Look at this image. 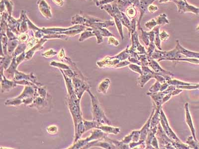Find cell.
I'll return each instance as SVG.
<instances>
[{"label":"cell","instance_id":"obj_1","mask_svg":"<svg viewBox=\"0 0 199 149\" xmlns=\"http://www.w3.org/2000/svg\"><path fill=\"white\" fill-rule=\"evenodd\" d=\"M141 67L142 74L140 75L138 78V83L141 88H142L145 84L149 82L150 80L153 78L160 82L161 84L167 82L165 79L160 74L156 73L153 70L149 69V66Z\"/></svg>","mask_w":199,"mask_h":149},{"label":"cell","instance_id":"obj_2","mask_svg":"<svg viewBox=\"0 0 199 149\" xmlns=\"http://www.w3.org/2000/svg\"><path fill=\"white\" fill-rule=\"evenodd\" d=\"M88 91L90 93V96L91 97L93 115H94V121H96L98 123H101L102 124L111 125V121L105 116V114L103 112V110L101 109V107L96 97L94 96L90 92V91L88 89Z\"/></svg>","mask_w":199,"mask_h":149},{"label":"cell","instance_id":"obj_3","mask_svg":"<svg viewBox=\"0 0 199 149\" xmlns=\"http://www.w3.org/2000/svg\"><path fill=\"white\" fill-rule=\"evenodd\" d=\"M151 58L153 59H158V62H160L162 60L170 61L173 59L182 58V55L181 54L179 53L176 48L169 51H162L161 50L155 49L153 53H152Z\"/></svg>","mask_w":199,"mask_h":149},{"label":"cell","instance_id":"obj_4","mask_svg":"<svg viewBox=\"0 0 199 149\" xmlns=\"http://www.w3.org/2000/svg\"><path fill=\"white\" fill-rule=\"evenodd\" d=\"M157 126V130L155 134V136L157 139L159 144H160V148L175 149L174 147L173 146V143L174 141L169 138V137L166 135L160 123H159Z\"/></svg>","mask_w":199,"mask_h":149},{"label":"cell","instance_id":"obj_5","mask_svg":"<svg viewBox=\"0 0 199 149\" xmlns=\"http://www.w3.org/2000/svg\"><path fill=\"white\" fill-rule=\"evenodd\" d=\"M160 122H161L160 124L161 125L164 132L169 137V138H170L171 140L174 141L181 142V140L179 139L175 133L173 132L172 129L171 128V127L169 126V123L166 117L165 114L162 108L160 112Z\"/></svg>","mask_w":199,"mask_h":149},{"label":"cell","instance_id":"obj_6","mask_svg":"<svg viewBox=\"0 0 199 149\" xmlns=\"http://www.w3.org/2000/svg\"><path fill=\"white\" fill-rule=\"evenodd\" d=\"M178 7V12L180 14H184L185 13H192L196 14H199V8L194 7L193 6L190 5L186 1L183 0H173Z\"/></svg>","mask_w":199,"mask_h":149},{"label":"cell","instance_id":"obj_7","mask_svg":"<svg viewBox=\"0 0 199 149\" xmlns=\"http://www.w3.org/2000/svg\"><path fill=\"white\" fill-rule=\"evenodd\" d=\"M149 66L150 67L152 70H153L155 72L160 74L162 76H163L166 81L172 79L171 76H173V74L171 73L170 72L167 71L162 68L155 60L151 58V57H149Z\"/></svg>","mask_w":199,"mask_h":149},{"label":"cell","instance_id":"obj_8","mask_svg":"<svg viewBox=\"0 0 199 149\" xmlns=\"http://www.w3.org/2000/svg\"><path fill=\"white\" fill-rule=\"evenodd\" d=\"M107 136V134L105 133L101 130L97 129L95 130L93 132L92 135L88 139L84 140V141L82 140L79 142L77 143L76 146L75 145L72 147V148H79L80 147H82L87 143L88 141H90L92 140H104L105 137Z\"/></svg>","mask_w":199,"mask_h":149},{"label":"cell","instance_id":"obj_9","mask_svg":"<svg viewBox=\"0 0 199 149\" xmlns=\"http://www.w3.org/2000/svg\"><path fill=\"white\" fill-rule=\"evenodd\" d=\"M131 37H132L133 44H132V46L129 49L135 51L138 55H147V52H146L145 47L142 46L139 43L138 34L137 33V31H135L134 33L132 34Z\"/></svg>","mask_w":199,"mask_h":149},{"label":"cell","instance_id":"obj_10","mask_svg":"<svg viewBox=\"0 0 199 149\" xmlns=\"http://www.w3.org/2000/svg\"><path fill=\"white\" fill-rule=\"evenodd\" d=\"M155 1V0H140L139 1V6L138 8L141 12V14H140L139 18H138V22H137L138 29L140 30L141 28L140 23H141L142 18L143 17V15L145 14H147L149 13L148 8Z\"/></svg>","mask_w":199,"mask_h":149},{"label":"cell","instance_id":"obj_11","mask_svg":"<svg viewBox=\"0 0 199 149\" xmlns=\"http://www.w3.org/2000/svg\"><path fill=\"white\" fill-rule=\"evenodd\" d=\"M147 95L151 97V99L153 101L154 106H155L156 108L161 109L162 108V105L163 98L165 96L162 92H148Z\"/></svg>","mask_w":199,"mask_h":149},{"label":"cell","instance_id":"obj_12","mask_svg":"<svg viewBox=\"0 0 199 149\" xmlns=\"http://www.w3.org/2000/svg\"><path fill=\"white\" fill-rule=\"evenodd\" d=\"M155 108L154 106L153 109L152 110L149 118L147 120V121L146 122L145 124L143 125V127H142V128L140 130V131H141L140 140L145 142L147 135H148L149 131L150 129V123H151V119H152V116H153L154 113L155 112Z\"/></svg>","mask_w":199,"mask_h":149},{"label":"cell","instance_id":"obj_13","mask_svg":"<svg viewBox=\"0 0 199 149\" xmlns=\"http://www.w3.org/2000/svg\"><path fill=\"white\" fill-rule=\"evenodd\" d=\"M176 45L175 48L180 54L184 55L190 58H197L199 59V53L192 52L191 51L186 49L180 45L178 40L176 41Z\"/></svg>","mask_w":199,"mask_h":149},{"label":"cell","instance_id":"obj_14","mask_svg":"<svg viewBox=\"0 0 199 149\" xmlns=\"http://www.w3.org/2000/svg\"><path fill=\"white\" fill-rule=\"evenodd\" d=\"M185 116H186V122L188 126H189L190 130L191 131L193 137L194 138V140L197 141L196 137V131L194 128V125L193 123L192 119L191 116L190 114L189 109V104L186 103L185 104Z\"/></svg>","mask_w":199,"mask_h":149},{"label":"cell","instance_id":"obj_15","mask_svg":"<svg viewBox=\"0 0 199 149\" xmlns=\"http://www.w3.org/2000/svg\"><path fill=\"white\" fill-rule=\"evenodd\" d=\"M101 140H98L96 141L90 143L85 148H90L92 146H99L105 149H116V147L113 145V144L107 141L101 142Z\"/></svg>","mask_w":199,"mask_h":149},{"label":"cell","instance_id":"obj_16","mask_svg":"<svg viewBox=\"0 0 199 149\" xmlns=\"http://www.w3.org/2000/svg\"><path fill=\"white\" fill-rule=\"evenodd\" d=\"M38 2L39 3H38V5H39V10H41V13L44 17L51 18V14L50 8L46 2L44 0H39Z\"/></svg>","mask_w":199,"mask_h":149},{"label":"cell","instance_id":"obj_17","mask_svg":"<svg viewBox=\"0 0 199 149\" xmlns=\"http://www.w3.org/2000/svg\"><path fill=\"white\" fill-rule=\"evenodd\" d=\"M158 126H156L153 128L150 129L149 131L148 135H147V138L146 139L145 144L146 147L145 149H154L151 146V143L152 142V139L155 136V134L157 132V130Z\"/></svg>","mask_w":199,"mask_h":149},{"label":"cell","instance_id":"obj_18","mask_svg":"<svg viewBox=\"0 0 199 149\" xmlns=\"http://www.w3.org/2000/svg\"><path fill=\"white\" fill-rule=\"evenodd\" d=\"M98 129L101 130L104 132L106 133L113 134L117 135L120 132V129L117 127H112V126H105L103 125L102 124H101L98 126Z\"/></svg>","mask_w":199,"mask_h":149},{"label":"cell","instance_id":"obj_19","mask_svg":"<svg viewBox=\"0 0 199 149\" xmlns=\"http://www.w3.org/2000/svg\"><path fill=\"white\" fill-rule=\"evenodd\" d=\"M155 107V106H154ZM161 109H158L155 108V112L154 113L153 116L151 119V123H150V129L153 128L154 127L157 126L159 123L160 122V112Z\"/></svg>","mask_w":199,"mask_h":149},{"label":"cell","instance_id":"obj_20","mask_svg":"<svg viewBox=\"0 0 199 149\" xmlns=\"http://www.w3.org/2000/svg\"><path fill=\"white\" fill-rule=\"evenodd\" d=\"M104 140L105 141L108 142L110 143L111 144H113V145L116 147V149H129V144H125L124 143L122 142L121 141H117L116 140H112V139L109 138L107 137V136L105 137Z\"/></svg>","mask_w":199,"mask_h":149},{"label":"cell","instance_id":"obj_21","mask_svg":"<svg viewBox=\"0 0 199 149\" xmlns=\"http://www.w3.org/2000/svg\"><path fill=\"white\" fill-rule=\"evenodd\" d=\"M111 84V82L109 79H105L101 82L99 84L98 87V91L99 92L101 93H107V90L109 88V85Z\"/></svg>","mask_w":199,"mask_h":149},{"label":"cell","instance_id":"obj_22","mask_svg":"<svg viewBox=\"0 0 199 149\" xmlns=\"http://www.w3.org/2000/svg\"><path fill=\"white\" fill-rule=\"evenodd\" d=\"M159 29L160 25H157L153 29L154 32L155 33V39H154V43L155 46L159 50H162L161 46V40H160V36H159Z\"/></svg>","mask_w":199,"mask_h":149},{"label":"cell","instance_id":"obj_23","mask_svg":"<svg viewBox=\"0 0 199 149\" xmlns=\"http://www.w3.org/2000/svg\"><path fill=\"white\" fill-rule=\"evenodd\" d=\"M129 49V46H127L125 49L122 51V52L119 53L118 55H116L114 57L116 59L119 60L120 61H124L125 60L128 59L129 57L130 56Z\"/></svg>","mask_w":199,"mask_h":149},{"label":"cell","instance_id":"obj_24","mask_svg":"<svg viewBox=\"0 0 199 149\" xmlns=\"http://www.w3.org/2000/svg\"><path fill=\"white\" fill-rule=\"evenodd\" d=\"M125 13L129 19L132 20L133 18H135L137 16V10L134 6H131L130 7H128L125 10Z\"/></svg>","mask_w":199,"mask_h":149},{"label":"cell","instance_id":"obj_25","mask_svg":"<svg viewBox=\"0 0 199 149\" xmlns=\"http://www.w3.org/2000/svg\"><path fill=\"white\" fill-rule=\"evenodd\" d=\"M158 25L169 24V22L167 18V15L165 14H162L155 18Z\"/></svg>","mask_w":199,"mask_h":149},{"label":"cell","instance_id":"obj_26","mask_svg":"<svg viewBox=\"0 0 199 149\" xmlns=\"http://www.w3.org/2000/svg\"><path fill=\"white\" fill-rule=\"evenodd\" d=\"M120 20L121 22L122 25L128 28L129 33L130 31V21L126 14L123 12H121V17Z\"/></svg>","mask_w":199,"mask_h":149},{"label":"cell","instance_id":"obj_27","mask_svg":"<svg viewBox=\"0 0 199 149\" xmlns=\"http://www.w3.org/2000/svg\"><path fill=\"white\" fill-rule=\"evenodd\" d=\"M186 143L188 144L189 147L191 149H199V142L194 140L193 136H189L188 138Z\"/></svg>","mask_w":199,"mask_h":149},{"label":"cell","instance_id":"obj_28","mask_svg":"<svg viewBox=\"0 0 199 149\" xmlns=\"http://www.w3.org/2000/svg\"><path fill=\"white\" fill-rule=\"evenodd\" d=\"M93 29H90V28L87 29L86 31L84 32L83 33H82V34H81V37H80L79 40L80 41H82L86 39V38H87L95 36V34L93 33Z\"/></svg>","mask_w":199,"mask_h":149},{"label":"cell","instance_id":"obj_29","mask_svg":"<svg viewBox=\"0 0 199 149\" xmlns=\"http://www.w3.org/2000/svg\"><path fill=\"white\" fill-rule=\"evenodd\" d=\"M167 82L169 85H173L175 86H188V85L193 84L192 83H186L177 79H171L168 81H167Z\"/></svg>","mask_w":199,"mask_h":149},{"label":"cell","instance_id":"obj_30","mask_svg":"<svg viewBox=\"0 0 199 149\" xmlns=\"http://www.w3.org/2000/svg\"><path fill=\"white\" fill-rule=\"evenodd\" d=\"M115 1L116 2V4H117L118 9L120 10V11L121 12H125L126 9L129 7V6L130 4L128 3L125 2L122 0H115Z\"/></svg>","mask_w":199,"mask_h":149},{"label":"cell","instance_id":"obj_31","mask_svg":"<svg viewBox=\"0 0 199 149\" xmlns=\"http://www.w3.org/2000/svg\"><path fill=\"white\" fill-rule=\"evenodd\" d=\"M100 9L101 10H105V11H107L109 14L114 18L116 16H115V13H114V11H113V8L112 7V6L110 4H107V5H105L101 6L100 7Z\"/></svg>","mask_w":199,"mask_h":149},{"label":"cell","instance_id":"obj_32","mask_svg":"<svg viewBox=\"0 0 199 149\" xmlns=\"http://www.w3.org/2000/svg\"><path fill=\"white\" fill-rule=\"evenodd\" d=\"M113 18L115 20L116 25H117V27L119 33H120L121 37V40H124V33H123V30H122V23H121L120 19L117 18V17H115Z\"/></svg>","mask_w":199,"mask_h":149},{"label":"cell","instance_id":"obj_33","mask_svg":"<svg viewBox=\"0 0 199 149\" xmlns=\"http://www.w3.org/2000/svg\"><path fill=\"white\" fill-rule=\"evenodd\" d=\"M141 38L143 42L146 46H149V45L150 40L149 37L148 32L145 31L142 29V28L141 29Z\"/></svg>","mask_w":199,"mask_h":149},{"label":"cell","instance_id":"obj_34","mask_svg":"<svg viewBox=\"0 0 199 149\" xmlns=\"http://www.w3.org/2000/svg\"><path fill=\"white\" fill-rule=\"evenodd\" d=\"M139 60L141 62V66H149V56L147 55H139Z\"/></svg>","mask_w":199,"mask_h":149},{"label":"cell","instance_id":"obj_35","mask_svg":"<svg viewBox=\"0 0 199 149\" xmlns=\"http://www.w3.org/2000/svg\"><path fill=\"white\" fill-rule=\"evenodd\" d=\"M161 86V84L160 82H158V80H156L155 83H154V84L153 86H151V88L149 89V92L153 93V92H160Z\"/></svg>","mask_w":199,"mask_h":149},{"label":"cell","instance_id":"obj_36","mask_svg":"<svg viewBox=\"0 0 199 149\" xmlns=\"http://www.w3.org/2000/svg\"><path fill=\"white\" fill-rule=\"evenodd\" d=\"M129 67L133 71L140 74V75H141L142 74V71L141 66L135 65V64H130L129 65Z\"/></svg>","mask_w":199,"mask_h":149},{"label":"cell","instance_id":"obj_37","mask_svg":"<svg viewBox=\"0 0 199 149\" xmlns=\"http://www.w3.org/2000/svg\"><path fill=\"white\" fill-rule=\"evenodd\" d=\"M157 25H158L155 18H152L150 21L146 22L145 24V26L150 30L153 29Z\"/></svg>","mask_w":199,"mask_h":149},{"label":"cell","instance_id":"obj_38","mask_svg":"<svg viewBox=\"0 0 199 149\" xmlns=\"http://www.w3.org/2000/svg\"><path fill=\"white\" fill-rule=\"evenodd\" d=\"M136 27H137V21L135 18H133L132 21H130V31L129 33V37H131L132 34L134 33V32L136 31Z\"/></svg>","mask_w":199,"mask_h":149},{"label":"cell","instance_id":"obj_39","mask_svg":"<svg viewBox=\"0 0 199 149\" xmlns=\"http://www.w3.org/2000/svg\"><path fill=\"white\" fill-rule=\"evenodd\" d=\"M133 133H134V131H132V132L130 133L129 135H127L125 138H124L123 139L121 140V142L125 143V144H129L132 141Z\"/></svg>","mask_w":199,"mask_h":149},{"label":"cell","instance_id":"obj_40","mask_svg":"<svg viewBox=\"0 0 199 149\" xmlns=\"http://www.w3.org/2000/svg\"><path fill=\"white\" fill-rule=\"evenodd\" d=\"M98 30L100 32L101 34L103 37H114V35L111 33L106 28H103V29H101Z\"/></svg>","mask_w":199,"mask_h":149},{"label":"cell","instance_id":"obj_41","mask_svg":"<svg viewBox=\"0 0 199 149\" xmlns=\"http://www.w3.org/2000/svg\"><path fill=\"white\" fill-rule=\"evenodd\" d=\"M155 47L156 46H155L154 42H150L147 52V55L149 57H151L152 53H153L154 51L155 50Z\"/></svg>","mask_w":199,"mask_h":149},{"label":"cell","instance_id":"obj_42","mask_svg":"<svg viewBox=\"0 0 199 149\" xmlns=\"http://www.w3.org/2000/svg\"><path fill=\"white\" fill-rule=\"evenodd\" d=\"M18 44V41L16 40H11V41H10L9 44H8V50L9 51L10 53H12L13 51L16 46Z\"/></svg>","mask_w":199,"mask_h":149},{"label":"cell","instance_id":"obj_43","mask_svg":"<svg viewBox=\"0 0 199 149\" xmlns=\"http://www.w3.org/2000/svg\"><path fill=\"white\" fill-rule=\"evenodd\" d=\"M26 48V45L25 44H22L19 45L15 50V52L14 53V56H16L17 55L19 54L21 52H22V51H25Z\"/></svg>","mask_w":199,"mask_h":149},{"label":"cell","instance_id":"obj_44","mask_svg":"<svg viewBox=\"0 0 199 149\" xmlns=\"http://www.w3.org/2000/svg\"><path fill=\"white\" fill-rule=\"evenodd\" d=\"M140 136H141V131L140 130H134V133L133 135V142H138L140 140Z\"/></svg>","mask_w":199,"mask_h":149},{"label":"cell","instance_id":"obj_45","mask_svg":"<svg viewBox=\"0 0 199 149\" xmlns=\"http://www.w3.org/2000/svg\"><path fill=\"white\" fill-rule=\"evenodd\" d=\"M115 1V0H101V1H98V2H97L96 5L97 6L101 7V6L107 5L109 3H111L113 2H114Z\"/></svg>","mask_w":199,"mask_h":149},{"label":"cell","instance_id":"obj_46","mask_svg":"<svg viewBox=\"0 0 199 149\" xmlns=\"http://www.w3.org/2000/svg\"><path fill=\"white\" fill-rule=\"evenodd\" d=\"M159 36H160L161 41H163L166 40L169 37V34L165 30H163L162 32H161L159 34Z\"/></svg>","mask_w":199,"mask_h":149},{"label":"cell","instance_id":"obj_47","mask_svg":"<svg viewBox=\"0 0 199 149\" xmlns=\"http://www.w3.org/2000/svg\"><path fill=\"white\" fill-rule=\"evenodd\" d=\"M130 62L129 61H126V60H124V61H121L118 64L116 65L115 68H119L124 67L127 66H129L130 64Z\"/></svg>","mask_w":199,"mask_h":149},{"label":"cell","instance_id":"obj_48","mask_svg":"<svg viewBox=\"0 0 199 149\" xmlns=\"http://www.w3.org/2000/svg\"><path fill=\"white\" fill-rule=\"evenodd\" d=\"M108 43L109 44H113L115 46H118L120 44L118 40L115 37H111L109 38Z\"/></svg>","mask_w":199,"mask_h":149},{"label":"cell","instance_id":"obj_49","mask_svg":"<svg viewBox=\"0 0 199 149\" xmlns=\"http://www.w3.org/2000/svg\"><path fill=\"white\" fill-rule=\"evenodd\" d=\"M151 145L154 149H159L160 148H159V146L158 141L156 137V136H155L152 139Z\"/></svg>","mask_w":199,"mask_h":149},{"label":"cell","instance_id":"obj_50","mask_svg":"<svg viewBox=\"0 0 199 149\" xmlns=\"http://www.w3.org/2000/svg\"><path fill=\"white\" fill-rule=\"evenodd\" d=\"M176 88V86H173V85H169V87L167 88L166 90L162 92L165 95H167L168 93H170L173 92L174 90Z\"/></svg>","mask_w":199,"mask_h":149},{"label":"cell","instance_id":"obj_51","mask_svg":"<svg viewBox=\"0 0 199 149\" xmlns=\"http://www.w3.org/2000/svg\"><path fill=\"white\" fill-rule=\"evenodd\" d=\"M129 62H130V63H135L137 64V65H139V66H141V62L140 60L138 59L135 58L134 57H130L129 56Z\"/></svg>","mask_w":199,"mask_h":149},{"label":"cell","instance_id":"obj_52","mask_svg":"<svg viewBox=\"0 0 199 149\" xmlns=\"http://www.w3.org/2000/svg\"><path fill=\"white\" fill-rule=\"evenodd\" d=\"M158 10V8L157 6H154L153 5H150L148 8V10L149 12L151 13H155L156 11Z\"/></svg>","mask_w":199,"mask_h":149},{"label":"cell","instance_id":"obj_53","mask_svg":"<svg viewBox=\"0 0 199 149\" xmlns=\"http://www.w3.org/2000/svg\"><path fill=\"white\" fill-rule=\"evenodd\" d=\"M183 92V89H181V88H176L175 90H174V91L172 92L171 93V95H172L173 96H176V95H178L179 94V93H181V92Z\"/></svg>","mask_w":199,"mask_h":149},{"label":"cell","instance_id":"obj_54","mask_svg":"<svg viewBox=\"0 0 199 149\" xmlns=\"http://www.w3.org/2000/svg\"><path fill=\"white\" fill-rule=\"evenodd\" d=\"M171 96H172V95H171V93H168V94L166 95L165 96H164V97L163 98L162 104H165V103H166L167 101H168V100L171 99Z\"/></svg>","mask_w":199,"mask_h":149},{"label":"cell","instance_id":"obj_55","mask_svg":"<svg viewBox=\"0 0 199 149\" xmlns=\"http://www.w3.org/2000/svg\"><path fill=\"white\" fill-rule=\"evenodd\" d=\"M169 84H168L167 82L162 84H161V86L160 92H163V91H165L169 87Z\"/></svg>","mask_w":199,"mask_h":149},{"label":"cell","instance_id":"obj_56","mask_svg":"<svg viewBox=\"0 0 199 149\" xmlns=\"http://www.w3.org/2000/svg\"><path fill=\"white\" fill-rule=\"evenodd\" d=\"M29 37L27 36L26 34H22V35L20 36V38H19V40L20 41H21V42H24L26 41L27 40V39H28Z\"/></svg>","mask_w":199,"mask_h":149},{"label":"cell","instance_id":"obj_57","mask_svg":"<svg viewBox=\"0 0 199 149\" xmlns=\"http://www.w3.org/2000/svg\"><path fill=\"white\" fill-rule=\"evenodd\" d=\"M54 3L56 4V5H58L62 6L63 4V2L62 0V1L57 0Z\"/></svg>","mask_w":199,"mask_h":149},{"label":"cell","instance_id":"obj_58","mask_svg":"<svg viewBox=\"0 0 199 149\" xmlns=\"http://www.w3.org/2000/svg\"><path fill=\"white\" fill-rule=\"evenodd\" d=\"M170 1H173V0H159V3H165V2H170Z\"/></svg>","mask_w":199,"mask_h":149},{"label":"cell","instance_id":"obj_59","mask_svg":"<svg viewBox=\"0 0 199 149\" xmlns=\"http://www.w3.org/2000/svg\"><path fill=\"white\" fill-rule=\"evenodd\" d=\"M196 29L199 30V25H198V26H197Z\"/></svg>","mask_w":199,"mask_h":149},{"label":"cell","instance_id":"obj_60","mask_svg":"<svg viewBox=\"0 0 199 149\" xmlns=\"http://www.w3.org/2000/svg\"><path fill=\"white\" fill-rule=\"evenodd\" d=\"M51 53H53V52H51V53H50V54H51ZM49 56H50V55H47V57H49Z\"/></svg>","mask_w":199,"mask_h":149},{"label":"cell","instance_id":"obj_61","mask_svg":"<svg viewBox=\"0 0 199 149\" xmlns=\"http://www.w3.org/2000/svg\"><path fill=\"white\" fill-rule=\"evenodd\" d=\"M183 1H187V0H183Z\"/></svg>","mask_w":199,"mask_h":149},{"label":"cell","instance_id":"obj_62","mask_svg":"<svg viewBox=\"0 0 199 149\" xmlns=\"http://www.w3.org/2000/svg\"><path fill=\"white\" fill-rule=\"evenodd\" d=\"M87 1H92V0H87Z\"/></svg>","mask_w":199,"mask_h":149},{"label":"cell","instance_id":"obj_63","mask_svg":"<svg viewBox=\"0 0 199 149\" xmlns=\"http://www.w3.org/2000/svg\"><path fill=\"white\" fill-rule=\"evenodd\" d=\"M98 1H101V0H98Z\"/></svg>","mask_w":199,"mask_h":149},{"label":"cell","instance_id":"obj_64","mask_svg":"<svg viewBox=\"0 0 199 149\" xmlns=\"http://www.w3.org/2000/svg\"></svg>","mask_w":199,"mask_h":149}]
</instances>
